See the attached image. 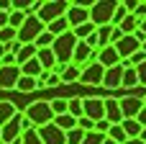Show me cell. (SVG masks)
I'll return each mask as SVG.
<instances>
[{
    "label": "cell",
    "instance_id": "obj_43",
    "mask_svg": "<svg viewBox=\"0 0 146 144\" xmlns=\"http://www.w3.org/2000/svg\"><path fill=\"white\" fill-rule=\"evenodd\" d=\"M8 18H10V13H3V10H0V31L8 26Z\"/></svg>",
    "mask_w": 146,
    "mask_h": 144
},
{
    "label": "cell",
    "instance_id": "obj_22",
    "mask_svg": "<svg viewBox=\"0 0 146 144\" xmlns=\"http://www.w3.org/2000/svg\"><path fill=\"white\" fill-rule=\"evenodd\" d=\"M46 31H49V33H54V36H64L67 31H72V26H69L67 15H64V18H59V21L49 23V26H46Z\"/></svg>",
    "mask_w": 146,
    "mask_h": 144
},
{
    "label": "cell",
    "instance_id": "obj_28",
    "mask_svg": "<svg viewBox=\"0 0 146 144\" xmlns=\"http://www.w3.org/2000/svg\"><path fill=\"white\" fill-rule=\"evenodd\" d=\"M108 137H110L115 144H126V142H128V134H126L123 124H113V126H110V131H108Z\"/></svg>",
    "mask_w": 146,
    "mask_h": 144
},
{
    "label": "cell",
    "instance_id": "obj_34",
    "mask_svg": "<svg viewBox=\"0 0 146 144\" xmlns=\"http://www.w3.org/2000/svg\"><path fill=\"white\" fill-rule=\"evenodd\" d=\"M54 41H56V36H54V33H49V31H44V33L36 39V46H38V49H51V46H54Z\"/></svg>",
    "mask_w": 146,
    "mask_h": 144
},
{
    "label": "cell",
    "instance_id": "obj_23",
    "mask_svg": "<svg viewBox=\"0 0 146 144\" xmlns=\"http://www.w3.org/2000/svg\"><path fill=\"white\" fill-rule=\"evenodd\" d=\"M139 26H141V21H139V18H136L133 13H131V15H128V18H126V21H123V23H121L118 28H121V31H123L126 36H133V33H139Z\"/></svg>",
    "mask_w": 146,
    "mask_h": 144
},
{
    "label": "cell",
    "instance_id": "obj_26",
    "mask_svg": "<svg viewBox=\"0 0 146 144\" xmlns=\"http://www.w3.org/2000/svg\"><path fill=\"white\" fill-rule=\"evenodd\" d=\"M69 113L80 121L82 116H85V98H77V95H72L69 98Z\"/></svg>",
    "mask_w": 146,
    "mask_h": 144
},
{
    "label": "cell",
    "instance_id": "obj_33",
    "mask_svg": "<svg viewBox=\"0 0 146 144\" xmlns=\"http://www.w3.org/2000/svg\"><path fill=\"white\" fill-rule=\"evenodd\" d=\"M26 18H28V15H26L23 10H13V13H10V18H8V26L18 31V28H21V26L26 23Z\"/></svg>",
    "mask_w": 146,
    "mask_h": 144
},
{
    "label": "cell",
    "instance_id": "obj_4",
    "mask_svg": "<svg viewBox=\"0 0 146 144\" xmlns=\"http://www.w3.org/2000/svg\"><path fill=\"white\" fill-rule=\"evenodd\" d=\"M115 5L118 3H92L90 5V21L100 28V26H110L113 15H115Z\"/></svg>",
    "mask_w": 146,
    "mask_h": 144
},
{
    "label": "cell",
    "instance_id": "obj_1",
    "mask_svg": "<svg viewBox=\"0 0 146 144\" xmlns=\"http://www.w3.org/2000/svg\"><path fill=\"white\" fill-rule=\"evenodd\" d=\"M77 44H80V39L74 36V31H67L64 36H56V41H54V46H51V49H54V54H56V62H59L62 67L72 64Z\"/></svg>",
    "mask_w": 146,
    "mask_h": 144
},
{
    "label": "cell",
    "instance_id": "obj_9",
    "mask_svg": "<svg viewBox=\"0 0 146 144\" xmlns=\"http://www.w3.org/2000/svg\"><path fill=\"white\" fill-rule=\"evenodd\" d=\"M23 77L21 67L13 64V67H0V90H13L18 88V80Z\"/></svg>",
    "mask_w": 146,
    "mask_h": 144
},
{
    "label": "cell",
    "instance_id": "obj_31",
    "mask_svg": "<svg viewBox=\"0 0 146 144\" xmlns=\"http://www.w3.org/2000/svg\"><path fill=\"white\" fill-rule=\"evenodd\" d=\"M15 90H18V93H31V90H38V80H36V77H26V75H23V77L18 80V88H15Z\"/></svg>",
    "mask_w": 146,
    "mask_h": 144
},
{
    "label": "cell",
    "instance_id": "obj_37",
    "mask_svg": "<svg viewBox=\"0 0 146 144\" xmlns=\"http://www.w3.org/2000/svg\"><path fill=\"white\" fill-rule=\"evenodd\" d=\"M23 144H44L38 129H28V131H23Z\"/></svg>",
    "mask_w": 146,
    "mask_h": 144
},
{
    "label": "cell",
    "instance_id": "obj_6",
    "mask_svg": "<svg viewBox=\"0 0 146 144\" xmlns=\"http://www.w3.org/2000/svg\"><path fill=\"white\" fill-rule=\"evenodd\" d=\"M144 41H146V36L139 31V33H133V36H123V39L115 44V49H118L121 59H131L133 54H139V52H141Z\"/></svg>",
    "mask_w": 146,
    "mask_h": 144
},
{
    "label": "cell",
    "instance_id": "obj_44",
    "mask_svg": "<svg viewBox=\"0 0 146 144\" xmlns=\"http://www.w3.org/2000/svg\"><path fill=\"white\" fill-rule=\"evenodd\" d=\"M136 121H139V124H141V126L146 129V108L141 111V113H139V116H136Z\"/></svg>",
    "mask_w": 146,
    "mask_h": 144
},
{
    "label": "cell",
    "instance_id": "obj_19",
    "mask_svg": "<svg viewBox=\"0 0 146 144\" xmlns=\"http://www.w3.org/2000/svg\"><path fill=\"white\" fill-rule=\"evenodd\" d=\"M18 116V111H15V106L10 103V100H0V129L8 124V121H13Z\"/></svg>",
    "mask_w": 146,
    "mask_h": 144
},
{
    "label": "cell",
    "instance_id": "obj_46",
    "mask_svg": "<svg viewBox=\"0 0 146 144\" xmlns=\"http://www.w3.org/2000/svg\"><path fill=\"white\" fill-rule=\"evenodd\" d=\"M139 31H141V33H144V36H146V18H144V21H141V26H139Z\"/></svg>",
    "mask_w": 146,
    "mask_h": 144
},
{
    "label": "cell",
    "instance_id": "obj_5",
    "mask_svg": "<svg viewBox=\"0 0 146 144\" xmlns=\"http://www.w3.org/2000/svg\"><path fill=\"white\" fill-rule=\"evenodd\" d=\"M67 10H69V3H62V0H49V3H44V5H41L38 18L49 26V23H54V21L64 18V15H67Z\"/></svg>",
    "mask_w": 146,
    "mask_h": 144
},
{
    "label": "cell",
    "instance_id": "obj_21",
    "mask_svg": "<svg viewBox=\"0 0 146 144\" xmlns=\"http://www.w3.org/2000/svg\"><path fill=\"white\" fill-rule=\"evenodd\" d=\"M77 80H82V70H80L77 64H67L64 72H62V85H72V82H77Z\"/></svg>",
    "mask_w": 146,
    "mask_h": 144
},
{
    "label": "cell",
    "instance_id": "obj_35",
    "mask_svg": "<svg viewBox=\"0 0 146 144\" xmlns=\"http://www.w3.org/2000/svg\"><path fill=\"white\" fill-rule=\"evenodd\" d=\"M13 41H18V31L15 28H10V26H5L3 31H0V44H13Z\"/></svg>",
    "mask_w": 146,
    "mask_h": 144
},
{
    "label": "cell",
    "instance_id": "obj_7",
    "mask_svg": "<svg viewBox=\"0 0 146 144\" xmlns=\"http://www.w3.org/2000/svg\"><path fill=\"white\" fill-rule=\"evenodd\" d=\"M67 21H69V26H72V28L90 23V5H82V3H69Z\"/></svg>",
    "mask_w": 146,
    "mask_h": 144
},
{
    "label": "cell",
    "instance_id": "obj_39",
    "mask_svg": "<svg viewBox=\"0 0 146 144\" xmlns=\"http://www.w3.org/2000/svg\"><path fill=\"white\" fill-rule=\"evenodd\" d=\"M77 126H80L82 131H87V134H90V131H95V126H98V124H95L92 119H87V116H82V119L77 121Z\"/></svg>",
    "mask_w": 146,
    "mask_h": 144
},
{
    "label": "cell",
    "instance_id": "obj_30",
    "mask_svg": "<svg viewBox=\"0 0 146 144\" xmlns=\"http://www.w3.org/2000/svg\"><path fill=\"white\" fill-rule=\"evenodd\" d=\"M123 88H126V90L139 88V70H136V67H126V75H123Z\"/></svg>",
    "mask_w": 146,
    "mask_h": 144
},
{
    "label": "cell",
    "instance_id": "obj_50",
    "mask_svg": "<svg viewBox=\"0 0 146 144\" xmlns=\"http://www.w3.org/2000/svg\"><path fill=\"white\" fill-rule=\"evenodd\" d=\"M141 49H144V52H146V41H144V46H141Z\"/></svg>",
    "mask_w": 146,
    "mask_h": 144
},
{
    "label": "cell",
    "instance_id": "obj_3",
    "mask_svg": "<svg viewBox=\"0 0 146 144\" xmlns=\"http://www.w3.org/2000/svg\"><path fill=\"white\" fill-rule=\"evenodd\" d=\"M46 31V23L38 18V15H28L26 23L18 28V41L21 44H36V39Z\"/></svg>",
    "mask_w": 146,
    "mask_h": 144
},
{
    "label": "cell",
    "instance_id": "obj_17",
    "mask_svg": "<svg viewBox=\"0 0 146 144\" xmlns=\"http://www.w3.org/2000/svg\"><path fill=\"white\" fill-rule=\"evenodd\" d=\"M36 57H38V46H36V44H23V46H21V52L15 54L18 67H23L26 62H31V59H36Z\"/></svg>",
    "mask_w": 146,
    "mask_h": 144
},
{
    "label": "cell",
    "instance_id": "obj_13",
    "mask_svg": "<svg viewBox=\"0 0 146 144\" xmlns=\"http://www.w3.org/2000/svg\"><path fill=\"white\" fill-rule=\"evenodd\" d=\"M121 111H123V121L126 119H136L144 111V98H133V95L121 98Z\"/></svg>",
    "mask_w": 146,
    "mask_h": 144
},
{
    "label": "cell",
    "instance_id": "obj_47",
    "mask_svg": "<svg viewBox=\"0 0 146 144\" xmlns=\"http://www.w3.org/2000/svg\"><path fill=\"white\" fill-rule=\"evenodd\" d=\"M126 144H146V142H144V139H128Z\"/></svg>",
    "mask_w": 146,
    "mask_h": 144
},
{
    "label": "cell",
    "instance_id": "obj_29",
    "mask_svg": "<svg viewBox=\"0 0 146 144\" xmlns=\"http://www.w3.org/2000/svg\"><path fill=\"white\" fill-rule=\"evenodd\" d=\"M72 31H74V36H77L80 41H87V39H90V36L98 31V26L90 21V23H85V26H77V28H72Z\"/></svg>",
    "mask_w": 146,
    "mask_h": 144
},
{
    "label": "cell",
    "instance_id": "obj_25",
    "mask_svg": "<svg viewBox=\"0 0 146 144\" xmlns=\"http://www.w3.org/2000/svg\"><path fill=\"white\" fill-rule=\"evenodd\" d=\"M123 129H126L128 139H141V131H144V126H141L136 119H126V121H123Z\"/></svg>",
    "mask_w": 146,
    "mask_h": 144
},
{
    "label": "cell",
    "instance_id": "obj_8",
    "mask_svg": "<svg viewBox=\"0 0 146 144\" xmlns=\"http://www.w3.org/2000/svg\"><path fill=\"white\" fill-rule=\"evenodd\" d=\"M103 80H105V67L100 62H90L82 70V80L80 82H85V85H103Z\"/></svg>",
    "mask_w": 146,
    "mask_h": 144
},
{
    "label": "cell",
    "instance_id": "obj_42",
    "mask_svg": "<svg viewBox=\"0 0 146 144\" xmlns=\"http://www.w3.org/2000/svg\"><path fill=\"white\" fill-rule=\"evenodd\" d=\"M136 70H139V85L146 88V62L141 64V67H136Z\"/></svg>",
    "mask_w": 146,
    "mask_h": 144
},
{
    "label": "cell",
    "instance_id": "obj_49",
    "mask_svg": "<svg viewBox=\"0 0 146 144\" xmlns=\"http://www.w3.org/2000/svg\"><path fill=\"white\" fill-rule=\"evenodd\" d=\"M141 139H144V142H146V129H144V131H141Z\"/></svg>",
    "mask_w": 146,
    "mask_h": 144
},
{
    "label": "cell",
    "instance_id": "obj_38",
    "mask_svg": "<svg viewBox=\"0 0 146 144\" xmlns=\"http://www.w3.org/2000/svg\"><path fill=\"white\" fill-rule=\"evenodd\" d=\"M105 139H108L105 134H98V131H90V134L85 137V142H82V144H103Z\"/></svg>",
    "mask_w": 146,
    "mask_h": 144
},
{
    "label": "cell",
    "instance_id": "obj_40",
    "mask_svg": "<svg viewBox=\"0 0 146 144\" xmlns=\"http://www.w3.org/2000/svg\"><path fill=\"white\" fill-rule=\"evenodd\" d=\"M110 126H113V124H110L108 119H103V121H98V126H95V131H98V134H105V137H108V131H110Z\"/></svg>",
    "mask_w": 146,
    "mask_h": 144
},
{
    "label": "cell",
    "instance_id": "obj_27",
    "mask_svg": "<svg viewBox=\"0 0 146 144\" xmlns=\"http://www.w3.org/2000/svg\"><path fill=\"white\" fill-rule=\"evenodd\" d=\"M54 124L62 129V131H72V129H77V119L72 116V113H64V116H56L54 119Z\"/></svg>",
    "mask_w": 146,
    "mask_h": 144
},
{
    "label": "cell",
    "instance_id": "obj_2",
    "mask_svg": "<svg viewBox=\"0 0 146 144\" xmlns=\"http://www.w3.org/2000/svg\"><path fill=\"white\" fill-rule=\"evenodd\" d=\"M26 119L33 124V129H44V126H49V124H54V111H51V103H46V100H36V103H31L26 111Z\"/></svg>",
    "mask_w": 146,
    "mask_h": 144
},
{
    "label": "cell",
    "instance_id": "obj_32",
    "mask_svg": "<svg viewBox=\"0 0 146 144\" xmlns=\"http://www.w3.org/2000/svg\"><path fill=\"white\" fill-rule=\"evenodd\" d=\"M49 103H51L54 116H64V113H69V98H54V100H49Z\"/></svg>",
    "mask_w": 146,
    "mask_h": 144
},
{
    "label": "cell",
    "instance_id": "obj_24",
    "mask_svg": "<svg viewBox=\"0 0 146 144\" xmlns=\"http://www.w3.org/2000/svg\"><path fill=\"white\" fill-rule=\"evenodd\" d=\"M56 85H62V75H56V72H44L38 77V90L41 88H56Z\"/></svg>",
    "mask_w": 146,
    "mask_h": 144
},
{
    "label": "cell",
    "instance_id": "obj_51",
    "mask_svg": "<svg viewBox=\"0 0 146 144\" xmlns=\"http://www.w3.org/2000/svg\"><path fill=\"white\" fill-rule=\"evenodd\" d=\"M144 108H146V95H144Z\"/></svg>",
    "mask_w": 146,
    "mask_h": 144
},
{
    "label": "cell",
    "instance_id": "obj_18",
    "mask_svg": "<svg viewBox=\"0 0 146 144\" xmlns=\"http://www.w3.org/2000/svg\"><path fill=\"white\" fill-rule=\"evenodd\" d=\"M38 62H41V67L46 70V72H51V70H56V54H54V49H38Z\"/></svg>",
    "mask_w": 146,
    "mask_h": 144
},
{
    "label": "cell",
    "instance_id": "obj_16",
    "mask_svg": "<svg viewBox=\"0 0 146 144\" xmlns=\"http://www.w3.org/2000/svg\"><path fill=\"white\" fill-rule=\"evenodd\" d=\"M105 119L110 124H123V111L118 98H105Z\"/></svg>",
    "mask_w": 146,
    "mask_h": 144
},
{
    "label": "cell",
    "instance_id": "obj_12",
    "mask_svg": "<svg viewBox=\"0 0 146 144\" xmlns=\"http://www.w3.org/2000/svg\"><path fill=\"white\" fill-rule=\"evenodd\" d=\"M85 116L95 124L105 119V98H85Z\"/></svg>",
    "mask_w": 146,
    "mask_h": 144
},
{
    "label": "cell",
    "instance_id": "obj_14",
    "mask_svg": "<svg viewBox=\"0 0 146 144\" xmlns=\"http://www.w3.org/2000/svg\"><path fill=\"white\" fill-rule=\"evenodd\" d=\"M38 134H41L44 144H67V131H62L56 124H49V126L38 129Z\"/></svg>",
    "mask_w": 146,
    "mask_h": 144
},
{
    "label": "cell",
    "instance_id": "obj_36",
    "mask_svg": "<svg viewBox=\"0 0 146 144\" xmlns=\"http://www.w3.org/2000/svg\"><path fill=\"white\" fill-rule=\"evenodd\" d=\"M85 137H87V131H82V129L77 126V129L67 131V144H82V142H85Z\"/></svg>",
    "mask_w": 146,
    "mask_h": 144
},
{
    "label": "cell",
    "instance_id": "obj_48",
    "mask_svg": "<svg viewBox=\"0 0 146 144\" xmlns=\"http://www.w3.org/2000/svg\"><path fill=\"white\" fill-rule=\"evenodd\" d=\"M103 144H115V142H113V139H110V137H108V139H105V142H103Z\"/></svg>",
    "mask_w": 146,
    "mask_h": 144
},
{
    "label": "cell",
    "instance_id": "obj_15",
    "mask_svg": "<svg viewBox=\"0 0 146 144\" xmlns=\"http://www.w3.org/2000/svg\"><path fill=\"white\" fill-rule=\"evenodd\" d=\"M98 62H100L105 70H110V67L121 64L123 59H121V54H118V49H115V46H105V49H100V52H98Z\"/></svg>",
    "mask_w": 146,
    "mask_h": 144
},
{
    "label": "cell",
    "instance_id": "obj_20",
    "mask_svg": "<svg viewBox=\"0 0 146 144\" xmlns=\"http://www.w3.org/2000/svg\"><path fill=\"white\" fill-rule=\"evenodd\" d=\"M21 72H23L26 77H36V80H38V77H41V75H44L46 70L41 67V62H38V57H36V59H31V62H26V64L21 67Z\"/></svg>",
    "mask_w": 146,
    "mask_h": 144
},
{
    "label": "cell",
    "instance_id": "obj_11",
    "mask_svg": "<svg viewBox=\"0 0 146 144\" xmlns=\"http://www.w3.org/2000/svg\"><path fill=\"white\" fill-rule=\"evenodd\" d=\"M123 75H126L123 62H121V64H115V67H110V70H105L103 88H108V90H118V88H123Z\"/></svg>",
    "mask_w": 146,
    "mask_h": 144
},
{
    "label": "cell",
    "instance_id": "obj_53",
    "mask_svg": "<svg viewBox=\"0 0 146 144\" xmlns=\"http://www.w3.org/2000/svg\"><path fill=\"white\" fill-rule=\"evenodd\" d=\"M0 144H3V142H0Z\"/></svg>",
    "mask_w": 146,
    "mask_h": 144
},
{
    "label": "cell",
    "instance_id": "obj_41",
    "mask_svg": "<svg viewBox=\"0 0 146 144\" xmlns=\"http://www.w3.org/2000/svg\"><path fill=\"white\" fill-rule=\"evenodd\" d=\"M133 15H136L139 21H144V18H146V3H139V5H136V10H133Z\"/></svg>",
    "mask_w": 146,
    "mask_h": 144
},
{
    "label": "cell",
    "instance_id": "obj_10",
    "mask_svg": "<svg viewBox=\"0 0 146 144\" xmlns=\"http://www.w3.org/2000/svg\"><path fill=\"white\" fill-rule=\"evenodd\" d=\"M21 137H23V126H21V113H18L13 121H8V124L3 126V137H0V142H3V144H15Z\"/></svg>",
    "mask_w": 146,
    "mask_h": 144
},
{
    "label": "cell",
    "instance_id": "obj_52",
    "mask_svg": "<svg viewBox=\"0 0 146 144\" xmlns=\"http://www.w3.org/2000/svg\"><path fill=\"white\" fill-rule=\"evenodd\" d=\"M0 137H3V129H0Z\"/></svg>",
    "mask_w": 146,
    "mask_h": 144
},
{
    "label": "cell",
    "instance_id": "obj_45",
    "mask_svg": "<svg viewBox=\"0 0 146 144\" xmlns=\"http://www.w3.org/2000/svg\"><path fill=\"white\" fill-rule=\"evenodd\" d=\"M5 54H8V46H5V44H0V59H3Z\"/></svg>",
    "mask_w": 146,
    "mask_h": 144
}]
</instances>
